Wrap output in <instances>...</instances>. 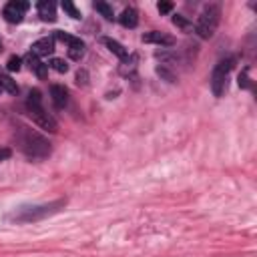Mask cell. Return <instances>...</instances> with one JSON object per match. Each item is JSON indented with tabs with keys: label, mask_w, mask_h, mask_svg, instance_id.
<instances>
[{
	"label": "cell",
	"mask_w": 257,
	"mask_h": 257,
	"mask_svg": "<svg viewBox=\"0 0 257 257\" xmlns=\"http://www.w3.org/2000/svg\"><path fill=\"white\" fill-rule=\"evenodd\" d=\"M26 108H28V114L32 116V120H34L38 126H42V128H46V131H50V133H56L58 124H56L54 116H52L50 112H46V108L42 106L40 90H36V88H34V90H30V92H28Z\"/></svg>",
	"instance_id": "obj_1"
},
{
	"label": "cell",
	"mask_w": 257,
	"mask_h": 257,
	"mask_svg": "<svg viewBox=\"0 0 257 257\" xmlns=\"http://www.w3.org/2000/svg\"><path fill=\"white\" fill-rule=\"evenodd\" d=\"M22 135H20V147L26 153V157L30 159H44L50 155V143L36 131H30L26 126H22Z\"/></svg>",
	"instance_id": "obj_2"
},
{
	"label": "cell",
	"mask_w": 257,
	"mask_h": 257,
	"mask_svg": "<svg viewBox=\"0 0 257 257\" xmlns=\"http://www.w3.org/2000/svg\"><path fill=\"white\" fill-rule=\"evenodd\" d=\"M219 18H221V8L217 4H209L203 8V12L199 14L197 22H195V32L201 38H211L219 26Z\"/></svg>",
	"instance_id": "obj_3"
},
{
	"label": "cell",
	"mask_w": 257,
	"mask_h": 257,
	"mask_svg": "<svg viewBox=\"0 0 257 257\" xmlns=\"http://www.w3.org/2000/svg\"><path fill=\"white\" fill-rule=\"evenodd\" d=\"M231 66H233V60H231V58L221 60V62L215 66L213 76H211V90H213L215 96H221V94L227 90V78H229Z\"/></svg>",
	"instance_id": "obj_4"
},
{
	"label": "cell",
	"mask_w": 257,
	"mask_h": 257,
	"mask_svg": "<svg viewBox=\"0 0 257 257\" xmlns=\"http://www.w3.org/2000/svg\"><path fill=\"white\" fill-rule=\"evenodd\" d=\"M62 203H52V205H40V207H28V209H22V213L14 215V219L18 221H34V219H40V217H46L50 215L52 211H56V207H60Z\"/></svg>",
	"instance_id": "obj_5"
},
{
	"label": "cell",
	"mask_w": 257,
	"mask_h": 257,
	"mask_svg": "<svg viewBox=\"0 0 257 257\" xmlns=\"http://www.w3.org/2000/svg\"><path fill=\"white\" fill-rule=\"evenodd\" d=\"M26 8H28V2H8L4 6V10H2V16H4L6 22L18 24V22H22Z\"/></svg>",
	"instance_id": "obj_6"
},
{
	"label": "cell",
	"mask_w": 257,
	"mask_h": 257,
	"mask_svg": "<svg viewBox=\"0 0 257 257\" xmlns=\"http://www.w3.org/2000/svg\"><path fill=\"white\" fill-rule=\"evenodd\" d=\"M30 52L34 56H50L54 52V38L52 36H44V38H38L32 46H30Z\"/></svg>",
	"instance_id": "obj_7"
},
{
	"label": "cell",
	"mask_w": 257,
	"mask_h": 257,
	"mask_svg": "<svg viewBox=\"0 0 257 257\" xmlns=\"http://www.w3.org/2000/svg\"><path fill=\"white\" fill-rule=\"evenodd\" d=\"M143 42H153V44H159V46H173L175 44L173 36H169L165 32H159V30H151V32L143 34Z\"/></svg>",
	"instance_id": "obj_8"
},
{
	"label": "cell",
	"mask_w": 257,
	"mask_h": 257,
	"mask_svg": "<svg viewBox=\"0 0 257 257\" xmlns=\"http://www.w3.org/2000/svg\"><path fill=\"white\" fill-rule=\"evenodd\" d=\"M50 98L56 108H64L68 104V90L62 84H52L50 86Z\"/></svg>",
	"instance_id": "obj_9"
},
{
	"label": "cell",
	"mask_w": 257,
	"mask_h": 257,
	"mask_svg": "<svg viewBox=\"0 0 257 257\" xmlns=\"http://www.w3.org/2000/svg\"><path fill=\"white\" fill-rule=\"evenodd\" d=\"M38 16L44 22H54L56 20V6L52 2H48V0L38 2Z\"/></svg>",
	"instance_id": "obj_10"
},
{
	"label": "cell",
	"mask_w": 257,
	"mask_h": 257,
	"mask_svg": "<svg viewBox=\"0 0 257 257\" xmlns=\"http://www.w3.org/2000/svg\"><path fill=\"white\" fill-rule=\"evenodd\" d=\"M26 62H28V66H30V70L38 76V78H44L46 76V70H48V64H44L38 56H34L32 52L26 56Z\"/></svg>",
	"instance_id": "obj_11"
},
{
	"label": "cell",
	"mask_w": 257,
	"mask_h": 257,
	"mask_svg": "<svg viewBox=\"0 0 257 257\" xmlns=\"http://www.w3.org/2000/svg\"><path fill=\"white\" fill-rule=\"evenodd\" d=\"M118 22L124 26V28H135L139 24V12L135 8H124L118 16Z\"/></svg>",
	"instance_id": "obj_12"
},
{
	"label": "cell",
	"mask_w": 257,
	"mask_h": 257,
	"mask_svg": "<svg viewBox=\"0 0 257 257\" xmlns=\"http://www.w3.org/2000/svg\"><path fill=\"white\" fill-rule=\"evenodd\" d=\"M66 46H68V56H70L72 60H80V58L84 56L86 44H84L80 38H74V36H72V40H70Z\"/></svg>",
	"instance_id": "obj_13"
},
{
	"label": "cell",
	"mask_w": 257,
	"mask_h": 257,
	"mask_svg": "<svg viewBox=\"0 0 257 257\" xmlns=\"http://www.w3.org/2000/svg\"><path fill=\"white\" fill-rule=\"evenodd\" d=\"M137 62H139V56H137V54H128L126 58H122V60H120L118 72H120L122 76L133 74V72H135V68H137Z\"/></svg>",
	"instance_id": "obj_14"
},
{
	"label": "cell",
	"mask_w": 257,
	"mask_h": 257,
	"mask_svg": "<svg viewBox=\"0 0 257 257\" xmlns=\"http://www.w3.org/2000/svg\"><path fill=\"white\" fill-rule=\"evenodd\" d=\"M102 42H104V46H106V48H108L112 54H116L120 60L128 56V50H126V48H124V46H122L118 40H112V38H104Z\"/></svg>",
	"instance_id": "obj_15"
},
{
	"label": "cell",
	"mask_w": 257,
	"mask_h": 257,
	"mask_svg": "<svg viewBox=\"0 0 257 257\" xmlns=\"http://www.w3.org/2000/svg\"><path fill=\"white\" fill-rule=\"evenodd\" d=\"M0 90H6V92H10V94H16V92H18L16 80H12L4 70H0Z\"/></svg>",
	"instance_id": "obj_16"
},
{
	"label": "cell",
	"mask_w": 257,
	"mask_h": 257,
	"mask_svg": "<svg viewBox=\"0 0 257 257\" xmlns=\"http://www.w3.org/2000/svg\"><path fill=\"white\" fill-rule=\"evenodd\" d=\"M94 10L100 12L106 20H112L114 18V12H112V6H108L106 2H94Z\"/></svg>",
	"instance_id": "obj_17"
},
{
	"label": "cell",
	"mask_w": 257,
	"mask_h": 257,
	"mask_svg": "<svg viewBox=\"0 0 257 257\" xmlns=\"http://www.w3.org/2000/svg\"><path fill=\"white\" fill-rule=\"evenodd\" d=\"M60 6H62V10H64V12H66L70 18H74V20H78V18H80V12L76 10V6H74L72 2H68V0H62V4H60Z\"/></svg>",
	"instance_id": "obj_18"
},
{
	"label": "cell",
	"mask_w": 257,
	"mask_h": 257,
	"mask_svg": "<svg viewBox=\"0 0 257 257\" xmlns=\"http://www.w3.org/2000/svg\"><path fill=\"white\" fill-rule=\"evenodd\" d=\"M48 66H50L52 70H56V72H66V70H68V64H66L64 58H52Z\"/></svg>",
	"instance_id": "obj_19"
},
{
	"label": "cell",
	"mask_w": 257,
	"mask_h": 257,
	"mask_svg": "<svg viewBox=\"0 0 257 257\" xmlns=\"http://www.w3.org/2000/svg\"><path fill=\"white\" fill-rule=\"evenodd\" d=\"M20 66H22V58H20V56H10L8 62H6V68L12 70V72H14V70H20Z\"/></svg>",
	"instance_id": "obj_20"
},
{
	"label": "cell",
	"mask_w": 257,
	"mask_h": 257,
	"mask_svg": "<svg viewBox=\"0 0 257 257\" xmlns=\"http://www.w3.org/2000/svg\"><path fill=\"white\" fill-rule=\"evenodd\" d=\"M54 38H56V40H60V42H66V44L72 40V36H70V34H66V32H62V30H56V32H54Z\"/></svg>",
	"instance_id": "obj_21"
},
{
	"label": "cell",
	"mask_w": 257,
	"mask_h": 257,
	"mask_svg": "<svg viewBox=\"0 0 257 257\" xmlns=\"http://www.w3.org/2000/svg\"><path fill=\"white\" fill-rule=\"evenodd\" d=\"M76 84H82V86L86 84V72L84 70H78L76 72Z\"/></svg>",
	"instance_id": "obj_22"
},
{
	"label": "cell",
	"mask_w": 257,
	"mask_h": 257,
	"mask_svg": "<svg viewBox=\"0 0 257 257\" xmlns=\"http://www.w3.org/2000/svg\"><path fill=\"white\" fill-rule=\"evenodd\" d=\"M157 8H159V12H161V14H165V12H169L173 6H171V2H159V6H157Z\"/></svg>",
	"instance_id": "obj_23"
},
{
	"label": "cell",
	"mask_w": 257,
	"mask_h": 257,
	"mask_svg": "<svg viewBox=\"0 0 257 257\" xmlns=\"http://www.w3.org/2000/svg\"><path fill=\"white\" fill-rule=\"evenodd\" d=\"M173 22H175L177 26H183V28H187V26H189V24H187V20H183L181 16H175V18H173Z\"/></svg>",
	"instance_id": "obj_24"
},
{
	"label": "cell",
	"mask_w": 257,
	"mask_h": 257,
	"mask_svg": "<svg viewBox=\"0 0 257 257\" xmlns=\"http://www.w3.org/2000/svg\"><path fill=\"white\" fill-rule=\"evenodd\" d=\"M12 153H10V149H0V161H4V159H8Z\"/></svg>",
	"instance_id": "obj_25"
},
{
	"label": "cell",
	"mask_w": 257,
	"mask_h": 257,
	"mask_svg": "<svg viewBox=\"0 0 257 257\" xmlns=\"http://www.w3.org/2000/svg\"><path fill=\"white\" fill-rule=\"evenodd\" d=\"M0 52H2V42H0Z\"/></svg>",
	"instance_id": "obj_26"
}]
</instances>
